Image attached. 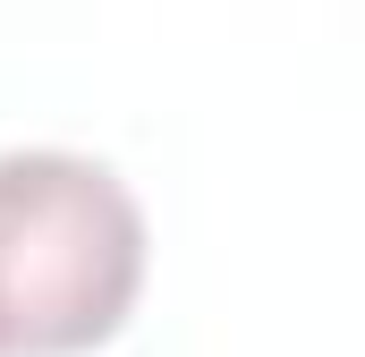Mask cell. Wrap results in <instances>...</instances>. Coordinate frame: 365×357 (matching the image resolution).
I'll return each instance as SVG.
<instances>
[{"mask_svg":"<svg viewBox=\"0 0 365 357\" xmlns=\"http://www.w3.org/2000/svg\"><path fill=\"white\" fill-rule=\"evenodd\" d=\"M145 281V213L86 154H0V349L68 357L119 332Z\"/></svg>","mask_w":365,"mask_h":357,"instance_id":"obj_1","label":"cell"}]
</instances>
